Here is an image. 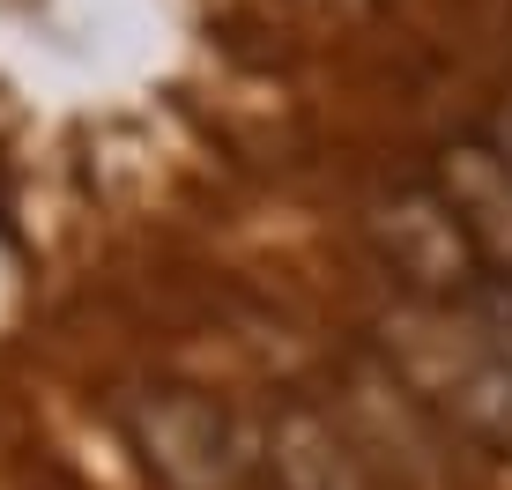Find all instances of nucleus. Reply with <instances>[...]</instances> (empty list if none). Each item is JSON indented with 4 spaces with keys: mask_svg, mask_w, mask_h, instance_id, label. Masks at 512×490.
<instances>
[{
    "mask_svg": "<svg viewBox=\"0 0 512 490\" xmlns=\"http://www.w3.org/2000/svg\"><path fill=\"white\" fill-rule=\"evenodd\" d=\"M386 342H394L401 379L438 416H453L483 446H512V364L483 342V327L461 305H409L401 335H386Z\"/></svg>",
    "mask_w": 512,
    "mask_h": 490,
    "instance_id": "nucleus-1",
    "label": "nucleus"
},
{
    "mask_svg": "<svg viewBox=\"0 0 512 490\" xmlns=\"http://www.w3.org/2000/svg\"><path fill=\"white\" fill-rule=\"evenodd\" d=\"M364 245H372L379 275L409 297V305H468V297L490 283L468 231L453 223V208L438 201L431 179L379 186V194L364 201Z\"/></svg>",
    "mask_w": 512,
    "mask_h": 490,
    "instance_id": "nucleus-2",
    "label": "nucleus"
},
{
    "mask_svg": "<svg viewBox=\"0 0 512 490\" xmlns=\"http://www.w3.org/2000/svg\"><path fill=\"white\" fill-rule=\"evenodd\" d=\"M127 439L171 490H223L245 468L238 424L193 387H149L127 401Z\"/></svg>",
    "mask_w": 512,
    "mask_h": 490,
    "instance_id": "nucleus-3",
    "label": "nucleus"
},
{
    "mask_svg": "<svg viewBox=\"0 0 512 490\" xmlns=\"http://www.w3.org/2000/svg\"><path fill=\"white\" fill-rule=\"evenodd\" d=\"M431 186H438V201L453 208V223L468 231L483 275L490 283H512V171L490 156L483 134H461V142L438 149Z\"/></svg>",
    "mask_w": 512,
    "mask_h": 490,
    "instance_id": "nucleus-4",
    "label": "nucleus"
},
{
    "mask_svg": "<svg viewBox=\"0 0 512 490\" xmlns=\"http://www.w3.org/2000/svg\"><path fill=\"white\" fill-rule=\"evenodd\" d=\"M268 461H275L282 490H379V476H372V461L357 453V439H349L334 416L305 409V401L275 416Z\"/></svg>",
    "mask_w": 512,
    "mask_h": 490,
    "instance_id": "nucleus-5",
    "label": "nucleus"
},
{
    "mask_svg": "<svg viewBox=\"0 0 512 490\" xmlns=\"http://www.w3.org/2000/svg\"><path fill=\"white\" fill-rule=\"evenodd\" d=\"M461 312H468L475 327H483V342H490V349H498V357L512 364V283H483V290H475Z\"/></svg>",
    "mask_w": 512,
    "mask_h": 490,
    "instance_id": "nucleus-6",
    "label": "nucleus"
},
{
    "mask_svg": "<svg viewBox=\"0 0 512 490\" xmlns=\"http://www.w3.org/2000/svg\"><path fill=\"white\" fill-rule=\"evenodd\" d=\"M475 134H483V142H490V156H498V164L512 171V82L498 90V104H490V119H483Z\"/></svg>",
    "mask_w": 512,
    "mask_h": 490,
    "instance_id": "nucleus-7",
    "label": "nucleus"
}]
</instances>
